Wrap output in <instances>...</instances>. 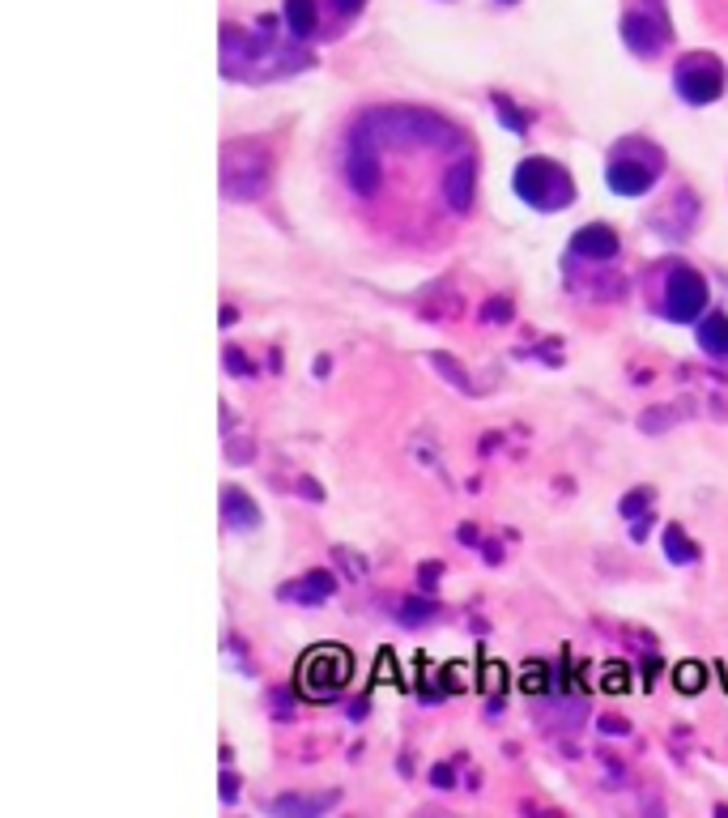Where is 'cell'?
Wrapping results in <instances>:
<instances>
[{
    "instance_id": "cell-13",
    "label": "cell",
    "mask_w": 728,
    "mask_h": 818,
    "mask_svg": "<svg viewBox=\"0 0 728 818\" xmlns=\"http://www.w3.org/2000/svg\"><path fill=\"white\" fill-rule=\"evenodd\" d=\"M333 802H337V793H324V797H282V802H273V810L277 815H320Z\"/></svg>"
},
{
    "instance_id": "cell-11",
    "label": "cell",
    "mask_w": 728,
    "mask_h": 818,
    "mask_svg": "<svg viewBox=\"0 0 728 818\" xmlns=\"http://www.w3.org/2000/svg\"><path fill=\"white\" fill-rule=\"evenodd\" d=\"M286 26H291V39L307 44L320 35V0H286Z\"/></svg>"
},
{
    "instance_id": "cell-23",
    "label": "cell",
    "mask_w": 728,
    "mask_h": 818,
    "mask_svg": "<svg viewBox=\"0 0 728 818\" xmlns=\"http://www.w3.org/2000/svg\"><path fill=\"white\" fill-rule=\"evenodd\" d=\"M498 4H516V0H498Z\"/></svg>"
},
{
    "instance_id": "cell-2",
    "label": "cell",
    "mask_w": 728,
    "mask_h": 818,
    "mask_svg": "<svg viewBox=\"0 0 728 818\" xmlns=\"http://www.w3.org/2000/svg\"><path fill=\"white\" fill-rule=\"evenodd\" d=\"M665 175V150L647 137H622L605 162V188L614 197H647Z\"/></svg>"
},
{
    "instance_id": "cell-22",
    "label": "cell",
    "mask_w": 728,
    "mask_h": 818,
    "mask_svg": "<svg viewBox=\"0 0 728 818\" xmlns=\"http://www.w3.org/2000/svg\"><path fill=\"white\" fill-rule=\"evenodd\" d=\"M503 307H507V303H490V311H485V315H490V320H507V311H503Z\"/></svg>"
},
{
    "instance_id": "cell-6",
    "label": "cell",
    "mask_w": 728,
    "mask_h": 818,
    "mask_svg": "<svg viewBox=\"0 0 728 818\" xmlns=\"http://www.w3.org/2000/svg\"><path fill=\"white\" fill-rule=\"evenodd\" d=\"M345 673H349L345 653H316L311 661L298 665V682H303V691L311 699H333L345 686Z\"/></svg>"
},
{
    "instance_id": "cell-14",
    "label": "cell",
    "mask_w": 728,
    "mask_h": 818,
    "mask_svg": "<svg viewBox=\"0 0 728 818\" xmlns=\"http://www.w3.org/2000/svg\"><path fill=\"white\" fill-rule=\"evenodd\" d=\"M665 546H669V562H694V559H699L694 542L681 533L678 524H674V529H665Z\"/></svg>"
},
{
    "instance_id": "cell-15",
    "label": "cell",
    "mask_w": 728,
    "mask_h": 818,
    "mask_svg": "<svg viewBox=\"0 0 728 818\" xmlns=\"http://www.w3.org/2000/svg\"><path fill=\"white\" fill-rule=\"evenodd\" d=\"M333 562L349 571V580H367V559H358L349 546H337V550H333Z\"/></svg>"
},
{
    "instance_id": "cell-10",
    "label": "cell",
    "mask_w": 728,
    "mask_h": 818,
    "mask_svg": "<svg viewBox=\"0 0 728 818\" xmlns=\"http://www.w3.org/2000/svg\"><path fill=\"white\" fill-rule=\"evenodd\" d=\"M699 350L716 362H728V311H707L699 320Z\"/></svg>"
},
{
    "instance_id": "cell-19",
    "label": "cell",
    "mask_w": 728,
    "mask_h": 818,
    "mask_svg": "<svg viewBox=\"0 0 728 818\" xmlns=\"http://www.w3.org/2000/svg\"><path fill=\"white\" fill-rule=\"evenodd\" d=\"M669 422H674V413H669V406H661V413H643L639 426H643V431H665Z\"/></svg>"
},
{
    "instance_id": "cell-12",
    "label": "cell",
    "mask_w": 728,
    "mask_h": 818,
    "mask_svg": "<svg viewBox=\"0 0 728 818\" xmlns=\"http://www.w3.org/2000/svg\"><path fill=\"white\" fill-rule=\"evenodd\" d=\"M222 516H226V529H239V533L260 529V511H256V504H251L243 491H235V486L222 491Z\"/></svg>"
},
{
    "instance_id": "cell-1",
    "label": "cell",
    "mask_w": 728,
    "mask_h": 818,
    "mask_svg": "<svg viewBox=\"0 0 728 818\" xmlns=\"http://www.w3.org/2000/svg\"><path fill=\"white\" fill-rule=\"evenodd\" d=\"M643 303L652 315L669 320V324H694L707 315V282L694 264H686L678 256L656 260L652 269H643Z\"/></svg>"
},
{
    "instance_id": "cell-16",
    "label": "cell",
    "mask_w": 728,
    "mask_h": 818,
    "mask_svg": "<svg viewBox=\"0 0 728 818\" xmlns=\"http://www.w3.org/2000/svg\"><path fill=\"white\" fill-rule=\"evenodd\" d=\"M498 120H503V128H511L516 137H525V133H529V120H525L516 107H507V99H498Z\"/></svg>"
},
{
    "instance_id": "cell-18",
    "label": "cell",
    "mask_w": 728,
    "mask_h": 818,
    "mask_svg": "<svg viewBox=\"0 0 728 818\" xmlns=\"http://www.w3.org/2000/svg\"><path fill=\"white\" fill-rule=\"evenodd\" d=\"M427 614H435L431 602H405V606H400V622H414V627H418V622H427Z\"/></svg>"
},
{
    "instance_id": "cell-8",
    "label": "cell",
    "mask_w": 728,
    "mask_h": 818,
    "mask_svg": "<svg viewBox=\"0 0 728 818\" xmlns=\"http://www.w3.org/2000/svg\"><path fill=\"white\" fill-rule=\"evenodd\" d=\"M473 179H478V162L473 153H460L447 171H443V201L452 205L456 218H465L473 209Z\"/></svg>"
},
{
    "instance_id": "cell-5",
    "label": "cell",
    "mask_w": 728,
    "mask_h": 818,
    "mask_svg": "<svg viewBox=\"0 0 728 818\" xmlns=\"http://www.w3.org/2000/svg\"><path fill=\"white\" fill-rule=\"evenodd\" d=\"M674 90L690 107H707L725 95V64L712 51H686L674 69Z\"/></svg>"
},
{
    "instance_id": "cell-9",
    "label": "cell",
    "mask_w": 728,
    "mask_h": 818,
    "mask_svg": "<svg viewBox=\"0 0 728 818\" xmlns=\"http://www.w3.org/2000/svg\"><path fill=\"white\" fill-rule=\"evenodd\" d=\"M333 588H337V580H333L329 571H307V575L291 580L277 597H282V602H294V606H324V602L333 597Z\"/></svg>"
},
{
    "instance_id": "cell-7",
    "label": "cell",
    "mask_w": 728,
    "mask_h": 818,
    "mask_svg": "<svg viewBox=\"0 0 728 818\" xmlns=\"http://www.w3.org/2000/svg\"><path fill=\"white\" fill-rule=\"evenodd\" d=\"M618 252H622V239H618V231L605 226V222L580 226V231L571 235V248H567V256L580 260V264H614Z\"/></svg>"
},
{
    "instance_id": "cell-20",
    "label": "cell",
    "mask_w": 728,
    "mask_h": 818,
    "mask_svg": "<svg viewBox=\"0 0 728 818\" xmlns=\"http://www.w3.org/2000/svg\"><path fill=\"white\" fill-rule=\"evenodd\" d=\"M439 571H443L439 562H422V588H427V593L435 588V575H439Z\"/></svg>"
},
{
    "instance_id": "cell-17",
    "label": "cell",
    "mask_w": 728,
    "mask_h": 818,
    "mask_svg": "<svg viewBox=\"0 0 728 818\" xmlns=\"http://www.w3.org/2000/svg\"><path fill=\"white\" fill-rule=\"evenodd\" d=\"M362 9H367V0H329V13L337 17L341 26H345V22H354Z\"/></svg>"
},
{
    "instance_id": "cell-3",
    "label": "cell",
    "mask_w": 728,
    "mask_h": 818,
    "mask_svg": "<svg viewBox=\"0 0 728 818\" xmlns=\"http://www.w3.org/2000/svg\"><path fill=\"white\" fill-rule=\"evenodd\" d=\"M511 193L529 205V209H536V213H563L567 205L576 201V179H571V171H567L563 162L536 153V158H525V162L516 166Z\"/></svg>"
},
{
    "instance_id": "cell-4",
    "label": "cell",
    "mask_w": 728,
    "mask_h": 818,
    "mask_svg": "<svg viewBox=\"0 0 728 818\" xmlns=\"http://www.w3.org/2000/svg\"><path fill=\"white\" fill-rule=\"evenodd\" d=\"M622 44L639 60H661V51L674 44V22L665 13V0H643L622 13Z\"/></svg>"
},
{
    "instance_id": "cell-21",
    "label": "cell",
    "mask_w": 728,
    "mask_h": 818,
    "mask_svg": "<svg viewBox=\"0 0 728 818\" xmlns=\"http://www.w3.org/2000/svg\"><path fill=\"white\" fill-rule=\"evenodd\" d=\"M431 780H435V789H452V767H435Z\"/></svg>"
}]
</instances>
